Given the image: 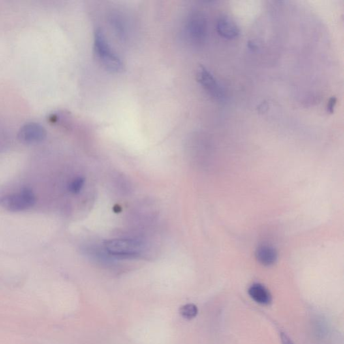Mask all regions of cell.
Here are the masks:
<instances>
[{"mask_svg": "<svg viewBox=\"0 0 344 344\" xmlns=\"http://www.w3.org/2000/svg\"><path fill=\"white\" fill-rule=\"evenodd\" d=\"M93 49L96 59L106 70L114 73L123 71V62L111 48L101 29H96L95 32Z\"/></svg>", "mask_w": 344, "mask_h": 344, "instance_id": "cell-1", "label": "cell"}, {"mask_svg": "<svg viewBox=\"0 0 344 344\" xmlns=\"http://www.w3.org/2000/svg\"><path fill=\"white\" fill-rule=\"evenodd\" d=\"M35 202V194L33 190L28 188L0 198V206L10 212H20L27 210L33 207Z\"/></svg>", "mask_w": 344, "mask_h": 344, "instance_id": "cell-2", "label": "cell"}, {"mask_svg": "<svg viewBox=\"0 0 344 344\" xmlns=\"http://www.w3.org/2000/svg\"><path fill=\"white\" fill-rule=\"evenodd\" d=\"M104 247L110 255L118 257H133L140 254L142 244L135 239H114L106 241Z\"/></svg>", "mask_w": 344, "mask_h": 344, "instance_id": "cell-3", "label": "cell"}, {"mask_svg": "<svg viewBox=\"0 0 344 344\" xmlns=\"http://www.w3.org/2000/svg\"><path fill=\"white\" fill-rule=\"evenodd\" d=\"M196 80L204 90L211 98L217 101H223L225 98V90L206 67L200 65L196 71Z\"/></svg>", "mask_w": 344, "mask_h": 344, "instance_id": "cell-4", "label": "cell"}, {"mask_svg": "<svg viewBox=\"0 0 344 344\" xmlns=\"http://www.w3.org/2000/svg\"><path fill=\"white\" fill-rule=\"evenodd\" d=\"M186 36L192 44L204 43L207 35L206 18L200 13H196L190 17L185 27Z\"/></svg>", "mask_w": 344, "mask_h": 344, "instance_id": "cell-5", "label": "cell"}, {"mask_svg": "<svg viewBox=\"0 0 344 344\" xmlns=\"http://www.w3.org/2000/svg\"><path fill=\"white\" fill-rule=\"evenodd\" d=\"M46 136L47 131L43 126L34 122L23 125L19 130L18 134V140L28 145L43 142Z\"/></svg>", "mask_w": 344, "mask_h": 344, "instance_id": "cell-6", "label": "cell"}, {"mask_svg": "<svg viewBox=\"0 0 344 344\" xmlns=\"http://www.w3.org/2000/svg\"><path fill=\"white\" fill-rule=\"evenodd\" d=\"M217 31L222 37L235 39L240 35V29L236 23L228 16H221L217 22Z\"/></svg>", "mask_w": 344, "mask_h": 344, "instance_id": "cell-7", "label": "cell"}, {"mask_svg": "<svg viewBox=\"0 0 344 344\" xmlns=\"http://www.w3.org/2000/svg\"><path fill=\"white\" fill-rule=\"evenodd\" d=\"M248 294L255 302L260 305H268L272 301L270 292L261 284L255 283L250 286Z\"/></svg>", "mask_w": 344, "mask_h": 344, "instance_id": "cell-8", "label": "cell"}, {"mask_svg": "<svg viewBox=\"0 0 344 344\" xmlns=\"http://www.w3.org/2000/svg\"><path fill=\"white\" fill-rule=\"evenodd\" d=\"M256 257L258 262L263 266H270L277 262L278 254L273 247L263 245L256 250Z\"/></svg>", "mask_w": 344, "mask_h": 344, "instance_id": "cell-9", "label": "cell"}, {"mask_svg": "<svg viewBox=\"0 0 344 344\" xmlns=\"http://www.w3.org/2000/svg\"><path fill=\"white\" fill-rule=\"evenodd\" d=\"M198 313V307H196V305L192 304V303H189V304L183 305L179 309V314H180L181 317L188 320L195 318L197 316Z\"/></svg>", "mask_w": 344, "mask_h": 344, "instance_id": "cell-10", "label": "cell"}, {"mask_svg": "<svg viewBox=\"0 0 344 344\" xmlns=\"http://www.w3.org/2000/svg\"><path fill=\"white\" fill-rule=\"evenodd\" d=\"M84 185V179L78 177V178L73 179L72 182L69 186L70 191L74 194H78L82 189L83 186Z\"/></svg>", "mask_w": 344, "mask_h": 344, "instance_id": "cell-11", "label": "cell"}, {"mask_svg": "<svg viewBox=\"0 0 344 344\" xmlns=\"http://www.w3.org/2000/svg\"><path fill=\"white\" fill-rule=\"evenodd\" d=\"M8 134L6 130L2 127L0 125V148L2 147L5 146L6 143L8 142Z\"/></svg>", "mask_w": 344, "mask_h": 344, "instance_id": "cell-12", "label": "cell"}, {"mask_svg": "<svg viewBox=\"0 0 344 344\" xmlns=\"http://www.w3.org/2000/svg\"><path fill=\"white\" fill-rule=\"evenodd\" d=\"M337 100L335 97L331 98L330 100H329L328 105H327V111L328 112L330 113V114H333L334 112V109L335 106H336Z\"/></svg>", "mask_w": 344, "mask_h": 344, "instance_id": "cell-13", "label": "cell"}, {"mask_svg": "<svg viewBox=\"0 0 344 344\" xmlns=\"http://www.w3.org/2000/svg\"><path fill=\"white\" fill-rule=\"evenodd\" d=\"M281 340L283 344H294L290 337L285 333H281Z\"/></svg>", "mask_w": 344, "mask_h": 344, "instance_id": "cell-14", "label": "cell"}, {"mask_svg": "<svg viewBox=\"0 0 344 344\" xmlns=\"http://www.w3.org/2000/svg\"><path fill=\"white\" fill-rule=\"evenodd\" d=\"M114 211L115 213H119L121 211V207L118 206V205H116V206L114 207Z\"/></svg>", "mask_w": 344, "mask_h": 344, "instance_id": "cell-15", "label": "cell"}]
</instances>
